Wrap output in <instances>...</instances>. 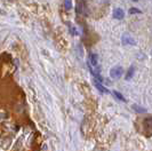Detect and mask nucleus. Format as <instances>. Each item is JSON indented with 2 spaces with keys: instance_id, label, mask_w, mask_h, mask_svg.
<instances>
[{
  "instance_id": "1",
  "label": "nucleus",
  "mask_w": 152,
  "mask_h": 151,
  "mask_svg": "<svg viewBox=\"0 0 152 151\" xmlns=\"http://www.w3.org/2000/svg\"><path fill=\"white\" fill-rule=\"evenodd\" d=\"M142 132L145 136H151L152 135V117H146L142 121Z\"/></svg>"
},
{
  "instance_id": "2",
  "label": "nucleus",
  "mask_w": 152,
  "mask_h": 151,
  "mask_svg": "<svg viewBox=\"0 0 152 151\" xmlns=\"http://www.w3.org/2000/svg\"><path fill=\"white\" fill-rule=\"evenodd\" d=\"M122 75H124V68L121 65H115L110 70V77L112 79H119L121 78Z\"/></svg>"
},
{
  "instance_id": "3",
  "label": "nucleus",
  "mask_w": 152,
  "mask_h": 151,
  "mask_svg": "<svg viewBox=\"0 0 152 151\" xmlns=\"http://www.w3.org/2000/svg\"><path fill=\"white\" fill-rule=\"evenodd\" d=\"M121 44L125 46H135L136 40L132 37L129 33H124L121 37Z\"/></svg>"
},
{
  "instance_id": "4",
  "label": "nucleus",
  "mask_w": 152,
  "mask_h": 151,
  "mask_svg": "<svg viewBox=\"0 0 152 151\" xmlns=\"http://www.w3.org/2000/svg\"><path fill=\"white\" fill-rule=\"evenodd\" d=\"M112 16H113L115 20H122L125 17V12H124V9H121V8H114Z\"/></svg>"
},
{
  "instance_id": "5",
  "label": "nucleus",
  "mask_w": 152,
  "mask_h": 151,
  "mask_svg": "<svg viewBox=\"0 0 152 151\" xmlns=\"http://www.w3.org/2000/svg\"><path fill=\"white\" fill-rule=\"evenodd\" d=\"M88 64L91 65V67H97V64H99V56H97V54L95 53H91L89 55V61H88Z\"/></svg>"
},
{
  "instance_id": "6",
  "label": "nucleus",
  "mask_w": 152,
  "mask_h": 151,
  "mask_svg": "<svg viewBox=\"0 0 152 151\" xmlns=\"http://www.w3.org/2000/svg\"><path fill=\"white\" fill-rule=\"evenodd\" d=\"M94 85H95V87H96L101 93H104V94H109V93H110V91L107 89V87H104V86L102 85V83L99 81V80H96V79H94Z\"/></svg>"
},
{
  "instance_id": "7",
  "label": "nucleus",
  "mask_w": 152,
  "mask_h": 151,
  "mask_svg": "<svg viewBox=\"0 0 152 151\" xmlns=\"http://www.w3.org/2000/svg\"><path fill=\"white\" fill-rule=\"evenodd\" d=\"M134 73H135V67H130V68L128 69L126 76H125V79H126V80H130V79L133 78Z\"/></svg>"
},
{
  "instance_id": "8",
  "label": "nucleus",
  "mask_w": 152,
  "mask_h": 151,
  "mask_svg": "<svg viewBox=\"0 0 152 151\" xmlns=\"http://www.w3.org/2000/svg\"><path fill=\"white\" fill-rule=\"evenodd\" d=\"M132 109H134V110L138 113H145L146 112V109H145V108L137 106V104H133V106H132Z\"/></svg>"
},
{
  "instance_id": "9",
  "label": "nucleus",
  "mask_w": 152,
  "mask_h": 151,
  "mask_svg": "<svg viewBox=\"0 0 152 151\" xmlns=\"http://www.w3.org/2000/svg\"><path fill=\"white\" fill-rule=\"evenodd\" d=\"M73 7V4H72V0H64V8L66 10H71Z\"/></svg>"
},
{
  "instance_id": "10",
  "label": "nucleus",
  "mask_w": 152,
  "mask_h": 151,
  "mask_svg": "<svg viewBox=\"0 0 152 151\" xmlns=\"http://www.w3.org/2000/svg\"><path fill=\"white\" fill-rule=\"evenodd\" d=\"M112 94H113L114 96H115V97L118 98V100H119V101H121V102H126V98L124 97V95H121V94H120V93H119V92L113 91V93H112Z\"/></svg>"
},
{
  "instance_id": "11",
  "label": "nucleus",
  "mask_w": 152,
  "mask_h": 151,
  "mask_svg": "<svg viewBox=\"0 0 152 151\" xmlns=\"http://www.w3.org/2000/svg\"><path fill=\"white\" fill-rule=\"evenodd\" d=\"M69 30H70V33L72 36H77L78 34V30L76 29V26H73L72 24H69Z\"/></svg>"
},
{
  "instance_id": "12",
  "label": "nucleus",
  "mask_w": 152,
  "mask_h": 151,
  "mask_svg": "<svg viewBox=\"0 0 152 151\" xmlns=\"http://www.w3.org/2000/svg\"><path fill=\"white\" fill-rule=\"evenodd\" d=\"M142 12L140 10V9H137L136 7H132L129 9V14L130 15H134V14H141Z\"/></svg>"
},
{
  "instance_id": "13",
  "label": "nucleus",
  "mask_w": 152,
  "mask_h": 151,
  "mask_svg": "<svg viewBox=\"0 0 152 151\" xmlns=\"http://www.w3.org/2000/svg\"><path fill=\"white\" fill-rule=\"evenodd\" d=\"M133 1H135V2H136V1H138V0H133Z\"/></svg>"
},
{
  "instance_id": "14",
  "label": "nucleus",
  "mask_w": 152,
  "mask_h": 151,
  "mask_svg": "<svg viewBox=\"0 0 152 151\" xmlns=\"http://www.w3.org/2000/svg\"><path fill=\"white\" fill-rule=\"evenodd\" d=\"M151 55H152V49H151Z\"/></svg>"
}]
</instances>
